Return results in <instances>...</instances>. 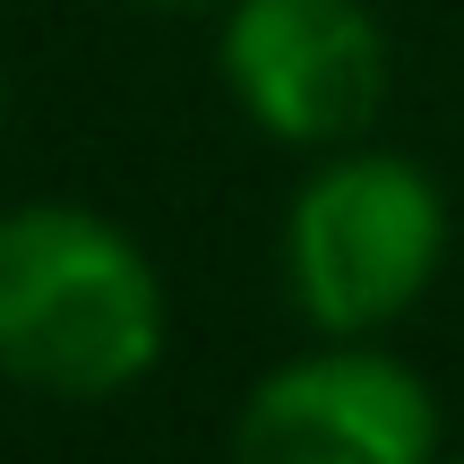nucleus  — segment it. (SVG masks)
<instances>
[{
  "label": "nucleus",
  "mask_w": 464,
  "mask_h": 464,
  "mask_svg": "<svg viewBox=\"0 0 464 464\" xmlns=\"http://www.w3.org/2000/svg\"><path fill=\"white\" fill-rule=\"evenodd\" d=\"M164 353V276L95 207L0 216V379L34 396H121Z\"/></svg>",
  "instance_id": "obj_1"
},
{
  "label": "nucleus",
  "mask_w": 464,
  "mask_h": 464,
  "mask_svg": "<svg viewBox=\"0 0 464 464\" xmlns=\"http://www.w3.org/2000/svg\"><path fill=\"white\" fill-rule=\"evenodd\" d=\"M448 198L404 155H327L284 216V276L318 335H379L430 293Z\"/></svg>",
  "instance_id": "obj_2"
},
{
  "label": "nucleus",
  "mask_w": 464,
  "mask_h": 464,
  "mask_svg": "<svg viewBox=\"0 0 464 464\" xmlns=\"http://www.w3.org/2000/svg\"><path fill=\"white\" fill-rule=\"evenodd\" d=\"M224 86L276 147H353L387 103L370 0H224Z\"/></svg>",
  "instance_id": "obj_3"
},
{
  "label": "nucleus",
  "mask_w": 464,
  "mask_h": 464,
  "mask_svg": "<svg viewBox=\"0 0 464 464\" xmlns=\"http://www.w3.org/2000/svg\"><path fill=\"white\" fill-rule=\"evenodd\" d=\"M232 464H439V396L396 353L335 335L249 387Z\"/></svg>",
  "instance_id": "obj_4"
},
{
  "label": "nucleus",
  "mask_w": 464,
  "mask_h": 464,
  "mask_svg": "<svg viewBox=\"0 0 464 464\" xmlns=\"http://www.w3.org/2000/svg\"><path fill=\"white\" fill-rule=\"evenodd\" d=\"M155 9H216V0H155Z\"/></svg>",
  "instance_id": "obj_5"
},
{
  "label": "nucleus",
  "mask_w": 464,
  "mask_h": 464,
  "mask_svg": "<svg viewBox=\"0 0 464 464\" xmlns=\"http://www.w3.org/2000/svg\"><path fill=\"white\" fill-rule=\"evenodd\" d=\"M0 112H9V86H0Z\"/></svg>",
  "instance_id": "obj_6"
},
{
  "label": "nucleus",
  "mask_w": 464,
  "mask_h": 464,
  "mask_svg": "<svg viewBox=\"0 0 464 464\" xmlns=\"http://www.w3.org/2000/svg\"><path fill=\"white\" fill-rule=\"evenodd\" d=\"M456 464H464V456H456Z\"/></svg>",
  "instance_id": "obj_7"
}]
</instances>
